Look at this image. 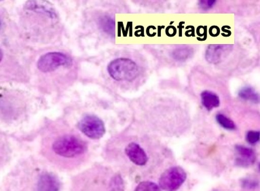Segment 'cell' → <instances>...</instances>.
Wrapping results in <instances>:
<instances>
[{
  "label": "cell",
  "mask_w": 260,
  "mask_h": 191,
  "mask_svg": "<svg viewBox=\"0 0 260 191\" xmlns=\"http://www.w3.org/2000/svg\"><path fill=\"white\" fill-rule=\"evenodd\" d=\"M232 49L233 46L231 45L211 44L208 46L205 52V58L210 63H219L229 55Z\"/></svg>",
  "instance_id": "52a82bcc"
},
{
  "label": "cell",
  "mask_w": 260,
  "mask_h": 191,
  "mask_svg": "<svg viewBox=\"0 0 260 191\" xmlns=\"http://www.w3.org/2000/svg\"><path fill=\"white\" fill-rule=\"evenodd\" d=\"M241 185L243 188L253 189L258 186V182L257 181L251 180V179H244L241 181Z\"/></svg>",
  "instance_id": "e0dca14e"
},
{
  "label": "cell",
  "mask_w": 260,
  "mask_h": 191,
  "mask_svg": "<svg viewBox=\"0 0 260 191\" xmlns=\"http://www.w3.org/2000/svg\"><path fill=\"white\" fill-rule=\"evenodd\" d=\"M187 174L181 167L167 169L161 175L159 186L165 191H176L186 180Z\"/></svg>",
  "instance_id": "5b68a950"
},
{
  "label": "cell",
  "mask_w": 260,
  "mask_h": 191,
  "mask_svg": "<svg viewBox=\"0 0 260 191\" xmlns=\"http://www.w3.org/2000/svg\"><path fill=\"white\" fill-rule=\"evenodd\" d=\"M193 54V50L189 46H181L173 50L171 56L178 61H185L190 58Z\"/></svg>",
  "instance_id": "8fae6325"
},
{
  "label": "cell",
  "mask_w": 260,
  "mask_h": 191,
  "mask_svg": "<svg viewBox=\"0 0 260 191\" xmlns=\"http://www.w3.org/2000/svg\"><path fill=\"white\" fill-rule=\"evenodd\" d=\"M239 96L241 99L251 101L254 103L259 102V95L253 88L246 86L242 88L239 92Z\"/></svg>",
  "instance_id": "7c38bea8"
},
{
  "label": "cell",
  "mask_w": 260,
  "mask_h": 191,
  "mask_svg": "<svg viewBox=\"0 0 260 191\" xmlns=\"http://www.w3.org/2000/svg\"><path fill=\"white\" fill-rule=\"evenodd\" d=\"M167 31L169 30V33H167V35L169 36H173L175 35V33H176V29H175V27H170L167 28Z\"/></svg>",
  "instance_id": "ffe728a7"
},
{
  "label": "cell",
  "mask_w": 260,
  "mask_h": 191,
  "mask_svg": "<svg viewBox=\"0 0 260 191\" xmlns=\"http://www.w3.org/2000/svg\"><path fill=\"white\" fill-rule=\"evenodd\" d=\"M260 134L259 131H249L246 134V140L251 145H255L259 141Z\"/></svg>",
  "instance_id": "9a60e30c"
},
{
  "label": "cell",
  "mask_w": 260,
  "mask_h": 191,
  "mask_svg": "<svg viewBox=\"0 0 260 191\" xmlns=\"http://www.w3.org/2000/svg\"><path fill=\"white\" fill-rule=\"evenodd\" d=\"M108 71L113 79L116 81H133L138 77V65L128 58H117L108 65Z\"/></svg>",
  "instance_id": "3957f363"
},
{
  "label": "cell",
  "mask_w": 260,
  "mask_h": 191,
  "mask_svg": "<svg viewBox=\"0 0 260 191\" xmlns=\"http://www.w3.org/2000/svg\"><path fill=\"white\" fill-rule=\"evenodd\" d=\"M4 56L3 51V50L0 48V61H1L2 60H3Z\"/></svg>",
  "instance_id": "44dd1931"
},
{
  "label": "cell",
  "mask_w": 260,
  "mask_h": 191,
  "mask_svg": "<svg viewBox=\"0 0 260 191\" xmlns=\"http://www.w3.org/2000/svg\"><path fill=\"white\" fill-rule=\"evenodd\" d=\"M125 154L129 160L137 166H145L148 162V158L146 152L140 144L136 142H131L127 145L125 148Z\"/></svg>",
  "instance_id": "9c48e42d"
},
{
  "label": "cell",
  "mask_w": 260,
  "mask_h": 191,
  "mask_svg": "<svg viewBox=\"0 0 260 191\" xmlns=\"http://www.w3.org/2000/svg\"><path fill=\"white\" fill-rule=\"evenodd\" d=\"M219 34V29L216 26L211 27L210 29V35L213 37H216Z\"/></svg>",
  "instance_id": "d6986e66"
},
{
  "label": "cell",
  "mask_w": 260,
  "mask_h": 191,
  "mask_svg": "<svg viewBox=\"0 0 260 191\" xmlns=\"http://www.w3.org/2000/svg\"><path fill=\"white\" fill-rule=\"evenodd\" d=\"M22 180V191H61L59 177L48 164L27 163Z\"/></svg>",
  "instance_id": "7a4b0ae2"
},
{
  "label": "cell",
  "mask_w": 260,
  "mask_h": 191,
  "mask_svg": "<svg viewBox=\"0 0 260 191\" xmlns=\"http://www.w3.org/2000/svg\"><path fill=\"white\" fill-rule=\"evenodd\" d=\"M201 96L203 106L208 110L217 108L220 104L219 96L215 92L205 90L201 93Z\"/></svg>",
  "instance_id": "30bf717a"
},
{
  "label": "cell",
  "mask_w": 260,
  "mask_h": 191,
  "mask_svg": "<svg viewBox=\"0 0 260 191\" xmlns=\"http://www.w3.org/2000/svg\"><path fill=\"white\" fill-rule=\"evenodd\" d=\"M135 191H161L160 186L156 183L146 181L138 184Z\"/></svg>",
  "instance_id": "5bb4252c"
},
{
  "label": "cell",
  "mask_w": 260,
  "mask_h": 191,
  "mask_svg": "<svg viewBox=\"0 0 260 191\" xmlns=\"http://www.w3.org/2000/svg\"><path fill=\"white\" fill-rule=\"evenodd\" d=\"M78 127L84 135L93 140L100 139L106 133L104 122L98 117L91 114L83 117Z\"/></svg>",
  "instance_id": "8992f818"
},
{
  "label": "cell",
  "mask_w": 260,
  "mask_h": 191,
  "mask_svg": "<svg viewBox=\"0 0 260 191\" xmlns=\"http://www.w3.org/2000/svg\"><path fill=\"white\" fill-rule=\"evenodd\" d=\"M72 62V58L66 54L53 52L42 56L38 60L37 66L40 71L49 73L61 67H70Z\"/></svg>",
  "instance_id": "277c9868"
},
{
  "label": "cell",
  "mask_w": 260,
  "mask_h": 191,
  "mask_svg": "<svg viewBox=\"0 0 260 191\" xmlns=\"http://www.w3.org/2000/svg\"><path fill=\"white\" fill-rule=\"evenodd\" d=\"M215 119H216L217 122L225 130L233 131V130H235L236 128H237L235 122L231 120V119L225 116V114L218 113L217 114L216 117H215Z\"/></svg>",
  "instance_id": "4fadbf2b"
},
{
  "label": "cell",
  "mask_w": 260,
  "mask_h": 191,
  "mask_svg": "<svg viewBox=\"0 0 260 191\" xmlns=\"http://www.w3.org/2000/svg\"><path fill=\"white\" fill-rule=\"evenodd\" d=\"M215 4H216V1H215V0H207V1L203 0V1L199 2V5L201 9L207 11V10L214 7Z\"/></svg>",
  "instance_id": "ac0fdd59"
},
{
  "label": "cell",
  "mask_w": 260,
  "mask_h": 191,
  "mask_svg": "<svg viewBox=\"0 0 260 191\" xmlns=\"http://www.w3.org/2000/svg\"><path fill=\"white\" fill-rule=\"evenodd\" d=\"M102 25H103V28H104L105 31L108 32V33H110V35H114L115 25L114 22L112 19H107L106 20H104Z\"/></svg>",
  "instance_id": "2e32d148"
},
{
  "label": "cell",
  "mask_w": 260,
  "mask_h": 191,
  "mask_svg": "<svg viewBox=\"0 0 260 191\" xmlns=\"http://www.w3.org/2000/svg\"><path fill=\"white\" fill-rule=\"evenodd\" d=\"M236 150V164L241 168H249L255 164L256 155L253 149L247 146L237 145Z\"/></svg>",
  "instance_id": "ba28073f"
},
{
  "label": "cell",
  "mask_w": 260,
  "mask_h": 191,
  "mask_svg": "<svg viewBox=\"0 0 260 191\" xmlns=\"http://www.w3.org/2000/svg\"><path fill=\"white\" fill-rule=\"evenodd\" d=\"M44 142V156L59 170H76L87 158L88 144L77 134L60 132L48 137Z\"/></svg>",
  "instance_id": "6da1fadb"
},
{
  "label": "cell",
  "mask_w": 260,
  "mask_h": 191,
  "mask_svg": "<svg viewBox=\"0 0 260 191\" xmlns=\"http://www.w3.org/2000/svg\"><path fill=\"white\" fill-rule=\"evenodd\" d=\"M2 26H3V23H2L1 20H0V30L2 29Z\"/></svg>",
  "instance_id": "7402d4cb"
}]
</instances>
